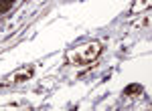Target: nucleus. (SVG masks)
I'll list each match as a JSON object with an SVG mask.
<instances>
[{"instance_id":"f257e3e1","label":"nucleus","mask_w":152,"mask_h":111,"mask_svg":"<svg viewBox=\"0 0 152 111\" xmlns=\"http://www.w3.org/2000/svg\"><path fill=\"white\" fill-rule=\"evenodd\" d=\"M102 53V43H85L81 46H75L67 53V61L71 65H87Z\"/></svg>"},{"instance_id":"f03ea898","label":"nucleus","mask_w":152,"mask_h":111,"mask_svg":"<svg viewBox=\"0 0 152 111\" xmlns=\"http://www.w3.org/2000/svg\"><path fill=\"white\" fill-rule=\"evenodd\" d=\"M33 75H35V69H33V67H26V69H23V71L10 75V77H8V83H23V81H28Z\"/></svg>"},{"instance_id":"7ed1b4c3","label":"nucleus","mask_w":152,"mask_h":111,"mask_svg":"<svg viewBox=\"0 0 152 111\" xmlns=\"http://www.w3.org/2000/svg\"><path fill=\"white\" fill-rule=\"evenodd\" d=\"M150 6V0H138L134 6H132V12H142L144 8H148Z\"/></svg>"}]
</instances>
